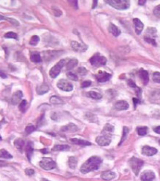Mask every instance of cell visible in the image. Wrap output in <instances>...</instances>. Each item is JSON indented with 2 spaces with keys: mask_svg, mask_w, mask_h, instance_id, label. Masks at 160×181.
Returning a JSON list of instances; mask_svg holds the SVG:
<instances>
[{
  "mask_svg": "<svg viewBox=\"0 0 160 181\" xmlns=\"http://www.w3.org/2000/svg\"><path fill=\"white\" fill-rule=\"evenodd\" d=\"M102 162V159L100 157L92 156L82 165V166L80 167V172L84 174H86L91 171L97 170L101 166Z\"/></svg>",
  "mask_w": 160,
  "mask_h": 181,
  "instance_id": "1",
  "label": "cell"
},
{
  "mask_svg": "<svg viewBox=\"0 0 160 181\" xmlns=\"http://www.w3.org/2000/svg\"><path fill=\"white\" fill-rule=\"evenodd\" d=\"M105 2L119 10H123L130 7V1L128 0H107Z\"/></svg>",
  "mask_w": 160,
  "mask_h": 181,
  "instance_id": "2",
  "label": "cell"
},
{
  "mask_svg": "<svg viewBox=\"0 0 160 181\" xmlns=\"http://www.w3.org/2000/svg\"><path fill=\"white\" fill-rule=\"evenodd\" d=\"M129 164H130V166L132 169L133 172L134 173V174L136 176L138 175L140 170H141V167L144 165V162L140 158H135V157H133L130 159L129 161Z\"/></svg>",
  "mask_w": 160,
  "mask_h": 181,
  "instance_id": "3",
  "label": "cell"
},
{
  "mask_svg": "<svg viewBox=\"0 0 160 181\" xmlns=\"http://www.w3.org/2000/svg\"><path fill=\"white\" fill-rule=\"evenodd\" d=\"M107 59L102 55H100L99 53H96L90 59V63L92 66H95V67H99L102 66H105L106 64Z\"/></svg>",
  "mask_w": 160,
  "mask_h": 181,
  "instance_id": "4",
  "label": "cell"
},
{
  "mask_svg": "<svg viewBox=\"0 0 160 181\" xmlns=\"http://www.w3.org/2000/svg\"><path fill=\"white\" fill-rule=\"evenodd\" d=\"M39 166L45 170H51L56 168V163L51 158H43L39 162Z\"/></svg>",
  "mask_w": 160,
  "mask_h": 181,
  "instance_id": "5",
  "label": "cell"
},
{
  "mask_svg": "<svg viewBox=\"0 0 160 181\" xmlns=\"http://www.w3.org/2000/svg\"><path fill=\"white\" fill-rule=\"evenodd\" d=\"M65 63L66 59H62V60H60L57 64H56V65L51 69L50 71H49V75H50L51 77L54 79V78H56V77H58V75H59V74H60V72H61V70L63 69L64 65H65Z\"/></svg>",
  "mask_w": 160,
  "mask_h": 181,
  "instance_id": "6",
  "label": "cell"
},
{
  "mask_svg": "<svg viewBox=\"0 0 160 181\" xmlns=\"http://www.w3.org/2000/svg\"><path fill=\"white\" fill-rule=\"evenodd\" d=\"M57 87L60 90H64V91H71L73 90V84L70 83L68 80L61 79L57 83Z\"/></svg>",
  "mask_w": 160,
  "mask_h": 181,
  "instance_id": "7",
  "label": "cell"
},
{
  "mask_svg": "<svg viewBox=\"0 0 160 181\" xmlns=\"http://www.w3.org/2000/svg\"><path fill=\"white\" fill-rule=\"evenodd\" d=\"M96 142L100 146H108L111 143V136L108 134L99 136L96 138Z\"/></svg>",
  "mask_w": 160,
  "mask_h": 181,
  "instance_id": "8",
  "label": "cell"
},
{
  "mask_svg": "<svg viewBox=\"0 0 160 181\" xmlns=\"http://www.w3.org/2000/svg\"><path fill=\"white\" fill-rule=\"evenodd\" d=\"M71 47L74 51L78 52V53H84L88 49V46L86 45H84V43L75 42V41H73L71 42Z\"/></svg>",
  "mask_w": 160,
  "mask_h": 181,
  "instance_id": "9",
  "label": "cell"
},
{
  "mask_svg": "<svg viewBox=\"0 0 160 181\" xmlns=\"http://www.w3.org/2000/svg\"><path fill=\"white\" fill-rule=\"evenodd\" d=\"M95 77L97 79V80L100 83H104L106 82L108 80H110V78L112 77V75L110 74H108L106 72L104 71H99L96 75Z\"/></svg>",
  "mask_w": 160,
  "mask_h": 181,
  "instance_id": "10",
  "label": "cell"
},
{
  "mask_svg": "<svg viewBox=\"0 0 160 181\" xmlns=\"http://www.w3.org/2000/svg\"><path fill=\"white\" fill-rule=\"evenodd\" d=\"M141 152H142L143 155H145L146 156H152L154 155H156L158 152V151L155 147H150V146H144L142 147Z\"/></svg>",
  "mask_w": 160,
  "mask_h": 181,
  "instance_id": "11",
  "label": "cell"
},
{
  "mask_svg": "<svg viewBox=\"0 0 160 181\" xmlns=\"http://www.w3.org/2000/svg\"><path fill=\"white\" fill-rule=\"evenodd\" d=\"M156 178V175L152 171H145L142 173L141 179L142 181H152Z\"/></svg>",
  "mask_w": 160,
  "mask_h": 181,
  "instance_id": "12",
  "label": "cell"
},
{
  "mask_svg": "<svg viewBox=\"0 0 160 181\" xmlns=\"http://www.w3.org/2000/svg\"><path fill=\"white\" fill-rule=\"evenodd\" d=\"M133 22H134V25L136 34H140L144 29L143 23H142L139 19H137V18H134V19L133 20Z\"/></svg>",
  "mask_w": 160,
  "mask_h": 181,
  "instance_id": "13",
  "label": "cell"
},
{
  "mask_svg": "<svg viewBox=\"0 0 160 181\" xmlns=\"http://www.w3.org/2000/svg\"><path fill=\"white\" fill-rule=\"evenodd\" d=\"M23 98V93L21 90H17L14 93L12 96V99H11V103L13 105H16L19 103L20 101H21V99Z\"/></svg>",
  "mask_w": 160,
  "mask_h": 181,
  "instance_id": "14",
  "label": "cell"
},
{
  "mask_svg": "<svg viewBox=\"0 0 160 181\" xmlns=\"http://www.w3.org/2000/svg\"><path fill=\"white\" fill-rule=\"evenodd\" d=\"M115 109L120 111H123V110H126L129 108V104L127 101L121 100V101H116L115 103Z\"/></svg>",
  "mask_w": 160,
  "mask_h": 181,
  "instance_id": "15",
  "label": "cell"
},
{
  "mask_svg": "<svg viewBox=\"0 0 160 181\" xmlns=\"http://www.w3.org/2000/svg\"><path fill=\"white\" fill-rule=\"evenodd\" d=\"M25 152L27 154V157L29 160H31V158L32 154L34 152V145L32 143L31 141H28V143L26 144L25 145Z\"/></svg>",
  "mask_w": 160,
  "mask_h": 181,
  "instance_id": "16",
  "label": "cell"
},
{
  "mask_svg": "<svg viewBox=\"0 0 160 181\" xmlns=\"http://www.w3.org/2000/svg\"><path fill=\"white\" fill-rule=\"evenodd\" d=\"M61 131H63V132H76V131H78V127L74 123H69V124L66 125V126H63L61 128Z\"/></svg>",
  "mask_w": 160,
  "mask_h": 181,
  "instance_id": "17",
  "label": "cell"
},
{
  "mask_svg": "<svg viewBox=\"0 0 160 181\" xmlns=\"http://www.w3.org/2000/svg\"><path fill=\"white\" fill-rule=\"evenodd\" d=\"M49 87L46 83H43V84H42L41 85H39V86L37 88V89H36V90H37V94L40 95H44V94L47 93L49 91Z\"/></svg>",
  "mask_w": 160,
  "mask_h": 181,
  "instance_id": "18",
  "label": "cell"
},
{
  "mask_svg": "<svg viewBox=\"0 0 160 181\" xmlns=\"http://www.w3.org/2000/svg\"><path fill=\"white\" fill-rule=\"evenodd\" d=\"M138 75H139V77L141 78V80L143 81L144 84H148V80H149V76H148V73L146 70H143V69H141L139 73H138Z\"/></svg>",
  "mask_w": 160,
  "mask_h": 181,
  "instance_id": "19",
  "label": "cell"
},
{
  "mask_svg": "<svg viewBox=\"0 0 160 181\" xmlns=\"http://www.w3.org/2000/svg\"><path fill=\"white\" fill-rule=\"evenodd\" d=\"M116 177V174L112 171H105L102 174V178L105 180H112Z\"/></svg>",
  "mask_w": 160,
  "mask_h": 181,
  "instance_id": "20",
  "label": "cell"
},
{
  "mask_svg": "<svg viewBox=\"0 0 160 181\" xmlns=\"http://www.w3.org/2000/svg\"><path fill=\"white\" fill-rule=\"evenodd\" d=\"M109 31H110V33L113 36H115V37L119 36L120 34V33H121L120 30L119 29L115 24H113V23H110V26H109Z\"/></svg>",
  "mask_w": 160,
  "mask_h": 181,
  "instance_id": "21",
  "label": "cell"
},
{
  "mask_svg": "<svg viewBox=\"0 0 160 181\" xmlns=\"http://www.w3.org/2000/svg\"><path fill=\"white\" fill-rule=\"evenodd\" d=\"M70 141H71V142H73L74 144L78 145L88 146V145H91V144L89 141H84V140L77 139V138H72V139H70Z\"/></svg>",
  "mask_w": 160,
  "mask_h": 181,
  "instance_id": "22",
  "label": "cell"
},
{
  "mask_svg": "<svg viewBox=\"0 0 160 181\" xmlns=\"http://www.w3.org/2000/svg\"><path fill=\"white\" fill-rule=\"evenodd\" d=\"M70 147L69 145H57L53 147V151L56 152H59V151H68L70 150Z\"/></svg>",
  "mask_w": 160,
  "mask_h": 181,
  "instance_id": "23",
  "label": "cell"
},
{
  "mask_svg": "<svg viewBox=\"0 0 160 181\" xmlns=\"http://www.w3.org/2000/svg\"><path fill=\"white\" fill-rule=\"evenodd\" d=\"M14 145H15V146H16V147H17V149L19 150L20 152H23V147H24V146H25V143H24V141H23V140L22 139L16 140L14 142Z\"/></svg>",
  "mask_w": 160,
  "mask_h": 181,
  "instance_id": "24",
  "label": "cell"
},
{
  "mask_svg": "<svg viewBox=\"0 0 160 181\" xmlns=\"http://www.w3.org/2000/svg\"><path fill=\"white\" fill-rule=\"evenodd\" d=\"M31 60L34 63H41L42 62V57L38 53H33L31 55Z\"/></svg>",
  "mask_w": 160,
  "mask_h": 181,
  "instance_id": "25",
  "label": "cell"
},
{
  "mask_svg": "<svg viewBox=\"0 0 160 181\" xmlns=\"http://www.w3.org/2000/svg\"><path fill=\"white\" fill-rule=\"evenodd\" d=\"M68 164H69L70 168L73 169L76 168L77 165V158H75L74 156L70 157L69 160H68Z\"/></svg>",
  "mask_w": 160,
  "mask_h": 181,
  "instance_id": "26",
  "label": "cell"
},
{
  "mask_svg": "<svg viewBox=\"0 0 160 181\" xmlns=\"http://www.w3.org/2000/svg\"><path fill=\"white\" fill-rule=\"evenodd\" d=\"M50 102L54 105H62L64 103V101L58 96H52L50 98Z\"/></svg>",
  "mask_w": 160,
  "mask_h": 181,
  "instance_id": "27",
  "label": "cell"
},
{
  "mask_svg": "<svg viewBox=\"0 0 160 181\" xmlns=\"http://www.w3.org/2000/svg\"><path fill=\"white\" fill-rule=\"evenodd\" d=\"M89 97L93 99H95V100H99L102 98V94L99 92H96V91H93V90H91L88 92Z\"/></svg>",
  "mask_w": 160,
  "mask_h": 181,
  "instance_id": "28",
  "label": "cell"
},
{
  "mask_svg": "<svg viewBox=\"0 0 160 181\" xmlns=\"http://www.w3.org/2000/svg\"><path fill=\"white\" fill-rule=\"evenodd\" d=\"M77 63H78L77 59H70V61L68 62L67 65H66V70H72V69H74V68L77 65Z\"/></svg>",
  "mask_w": 160,
  "mask_h": 181,
  "instance_id": "29",
  "label": "cell"
},
{
  "mask_svg": "<svg viewBox=\"0 0 160 181\" xmlns=\"http://www.w3.org/2000/svg\"><path fill=\"white\" fill-rule=\"evenodd\" d=\"M114 131V126H112L110 124H106L104 127L103 131H102V134H105L110 135L111 133L113 132Z\"/></svg>",
  "mask_w": 160,
  "mask_h": 181,
  "instance_id": "30",
  "label": "cell"
},
{
  "mask_svg": "<svg viewBox=\"0 0 160 181\" xmlns=\"http://www.w3.org/2000/svg\"><path fill=\"white\" fill-rule=\"evenodd\" d=\"M0 157L2 158H7V159H9V158H13V155H11L5 149H2L0 151Z\"/></svg>",
  "mask_w": 160,
  "mask_h": 181,
  "instance_id": "31",
  "label": "cell"
},
{
  "mask_svg": "<svg viewBox=\"0 0 160 181\" xmlns=\"http://www.w3.org/2000/svg\"><path fill=\"white\" fill-rule=\"evenodd\" d=\"M1 20H8L9 22H10V23H12V24L14 26L20 25L19 21H17V20L13 19V18H8V17H2V16H1Z\"/></svg>",
  "mask_w": 160,
  "mask_h": 181,
  "instance_id": "32",
  "label": "cell"
},
{
  "mask_svg": "<svg viewBox=\"0 0 160 181\" xmlns=\"http://www.w3.org/2000/svg\"><path fill=\"white\" fill-rule=\"evenodd\" d=\"M137 134L140 135V136H144V135H146L148 132V128L146 126H141V127H138L137 129Z\"/></svg>",
  "mask_w": 160,
  "mask_h": 181,
  "instance_id": "33",
  "label": "cell"
},
{
  "mask_svg": "<svg viewBox=\"0 0 160 181\" xmlns=\"http://www.w3.org/2000/svg\"><path fill=\"white\" fill-rule=\"evenodd\" d=\"M39 41H40V38H39V37H38V35H34L31 38V41H30V45H34H34H37L38 42H39Z\"/></svg>",
  "mask_w": 160,
  "mask_h": 181,
  "instance_id": "34",
  "label": "cell"
},
{
  "mask_svg": "<svg viewBox=\"0 0 160 181\" xmlns=\"http://www.w3.org/2000/svg\"><path fill=\"white\" fill-rule=\"evenodd\" d=\"M128 132H129V129L127 128L126 126H124V127H123V131L122 138H121V141H120V143L119 144V145H120L125 141V139L126 138V135H127Z\"/></svg>",
  "mask_w": 160,
  "mask_h": 181,
  "instance_id": "35",
  "label": "cell"
},
{
  "mask_svg": "<svg viewBox=\"0 0 160 181\" xmlns=\"http://www.w3.org/2000/svg\"><path fill=\"white\" fill-rule=\"evenodd\" d=\"M66 77H67L70 80H78V77L77 74H74V73H72V72H67L66 73Z\"/></svg>",
  "mask_w": 160,
  "mask_h": 181,
  "instance_id": "36",
  "label": "cell"
},
{
  "mask_svg": "<svg viewBox=\"0 0 160 181\" xmlns=\"http://www.w3.org/2000/svg\"><path fill=\"white\" fill-rule=\"evenodd\" d=\"M6 38H13V39H18V36L14 32H8L5 34Z\"/></svg>",
  "mask_w": 160,
  "mask_h": 181,
  "instance_id": "37",
  "label": "cell"
},
{
  "mask_svg": "<svg viewBox=\"0 0 160 181\" xmlns=\"http://www.w3.org/2000/svg\"><path fill=\"white\" fill-rule=\"evenodd\" d=\"M27 105H28V102L26 100H23L21 101L20 103L19 104V109L21 112H24L25 111V109L27 107Z\"/></svg>",
  "mask_w": 160,
  "mask_h": 181,
  "instance_id": "38",
  "label": "cell"
},
{
  "mask_svg": "<svg viewBox=\"0 0 160 181\" xmlns=\"http://www.w3.org/2000/svg\"><path fill=\"white\" fill-rule=\"evenodd\" d=\"M152 79L155 82L160 84V73L159 72H156L154 73L153 76H152Z\"/></svg>",
  "mask_w": 160,
  "mask_h": 181,
  "instance_id": "39",
  "label": "cell"
},
{
  "mask_svg": "<svg viewBox=\"0 0 160 181\" xmlns=\"http://www.w3.org/2000/svg\"><path fill=\"white\" fill-rule=\"evenodd\" d=\"M34 131H35V127L33 125H28L25 129V132L27 134H31Z\"/></svg>",
  "mask_w": 160,
  "mask_h": 181,
  "instance_id": "40",
  "label": "cell"
},
{
  "mask_svg": "<svg viewBox=\"0 0 160 181\" xmlns=\"http://www.w3.org/2000/svg\"><path fill=\"white\" fill-rule=\"evenodd\" d=\"M53 13H54V15H55L56 17H60L62 15V11L59 9V8H57V7H53Z\"/></svg>",
  "mask_w": 160,
  "mask_h": 181,
  "instance_id": "41",
  "label": "cell"
},
{
  "mask_svg": "<svg viewBox=\"0 0 160 181\" xmlns=\"http://www.w3.org/2000/svg\"><path fill=\"white\" fill-rule=\"evenodd\" d=\"M153 13L154 15L157 17L158 18H160V5L157 6L156 7H155L153 10Z\"/></svg>",
  "mask_w": 160,
  "mask_h": 181,
  "instance_id": "42",
  "label": "cell"
},
{
  "mask_svg": "<svg viewBox=\"0 0 160 181\" xmlns=\"http://www.w3.org/2000/svg\"><path fill=\"white\" fill-rule=\"evenodd\" d=\"M77 73L80 74V75H81V76H84V75H86L87 73H88V70L84 67H80L78 68Z\"/></svg>",
  "mask_w": 160,
  "mask_h": 181,
  "instance_id": "43",
  "label": "cell"
},
{
  "mask_svg": "<svg viewBox=\"0 0 160 181\" xmlns=\"http://www.w3.org/2000/svg\"><path fill=\"white\" fill-rule=\"evenodd\" d=\"M145 41L148 42V43H150V44H152V45H155V46H156V41H155V39H153V38H148V37H145Z\"/></svg>",
  "mask_w": 160,
  "mask_h": 181,
  "instance_id": "44",
  "label": "cell"
},
{
  "mask_svg": "<svg viewBox=\"0 0 160 181\" xmlns=\"http://www.w3.org/2000/svg\"><path fill=\"white\" fill-rule=\"evenodd\" d=\"M91 84V80H85V81H84V82L81 84V88H88V87H89Z\"/></svg>",
  "mask_w": 160,
  "mask_h": 181,
  "instance_id": "45",
  "label": "cell"
},
{
  "mask_svg": "<svg viewBox=\"0 0 160 181\" xmlns=\"http://www.w3.org/2000/svg\"><path fill=\"white\" fill-rule=\"evenodd\" d=\"M25 173L28 176H32V175L34 174V170L32 169H27L25 170Z\"/></svg>",
  "mask_w": 160,
  "mask_h": 181,
  "instance_id": "46",
  "label": "cell"
},
{
  "mask_svg": "<svg viewBox=\"0 0 160 181\" xmlns=\"http://www.w3.org/2000/svg\"><path fill=\"white\" fill-rule=\"evenodd\" d=\"M127 84H128L130 87H131V88H137V87H136V84H135V83L132 80H131V79L127 80Z\"/></svg>",
  "mask_w": 160,
  "mask_h": 181,
  "instance_id": "47",
  "label": "cell"
},
{
  "mask_svg": "<svg viewBox=\"0 0 160 181\" xmlns=\"http://www.w3.org/2000/svg\"><path fill=\"white\" fill-rule=\"evenodd\" d=\"M69 2H70V3H74V4L72 5H73L75 8L77 9V1H69Z\"/></svg>",
  "mask_w": 160,
  "mask_h": 181,
  "instance_id": "48",
  "label": "cell"
},
{
  "mask_svg": "<svg viewBox=\"0 0 160 181\" xmlns=\"http://www.w3.org/2000/svg\"><path fill=\"white\" fill-rule=\"evenodd\" d=\"M133 101H134V106H136V105H137V104L139 103L140 101H139V99H133Z\"/></svg>",
  "mask_w": 160,
  "mask_h": 181,
  "instance_id": "49",
  "label": "cell"
},
{
  "mask_svg": "<svg viewBox=\"0 0 160 181\" xmlns=\"http://www.w3.org/2000/svg\"><path fill=\"white\" fill-rule=\"evenodd\" d=\"M154 131L157 133V134H160V126H157L156 128H154Z\"/></svg>",
  "mask_w": 160,
  "mask_h": 181,
  "instance_id": "50",
  "label": "cell"
},
{
  "mask_svg": "<svg viewBox=\"0 0 160 181\" xmlns=\"http://www.w3.org/2000/svg\"><path fill=\"white\" fill-rule=\"evenodd\" d=\"M0 76H1V77H2V79H4V78H7V74H5L4 72H3V71L0 72Z\"/></svg>",
  "mask_w": 160,
  "mask_h": 181,
  "instance_id": "51",
  "label": "cell"
},
{
  "mask_svg": "<svg viewBox=\"0 0 160 181\" xmlns=\"http://www.w3.org/2000/svg\"><path fill=\"white\" fill-rule=\"evenodd\" d=\"M97 3H98V1H94V2H93L92 9H95V7H96V6H97Z\"/></svg>",
  "mask_w": 160,
  "mask_h": 181,
  "instance_id": "52",
  "label": "cell"
},
{
  "mask_svg": "<svg viewBox=\"0 0 160 181\" xmlns=\"http://www.w3.org/2000/svg\"><path fill=\"white\" fill-rule=\"evenodd\" d=\"M145 2H146L145 0H143V1H141V0H140V1H138V4H139V5H145Z\"/></svg>",
  "mask_w": 160,
  "mask_h": 181,
  "instance_id": "53",
  "label": "cell"
},
{
  "mask_svg": "<svg viewBox=\"0 0 160 181\" xmlns=\"http://www.w3.org/2000/svg\"><path fill=\"white\" fill-rule=\"evenodd\" d=\"M43 181H49V180H48L46 179H43Z\"/></svg>",
  "mask_w": 160,
  "mask_h": 181,
  "instance_id": "54",
  "label": "cell"
},
{
  "mask_svg": "<svg viewBox=\"0 0 160 181\" xmlns=\"http://www.w3.org/2000/svg\"><path fill=\"white\" fill-rule=\"evenodd\" d=\"M159 145H160V140H159Z\"/></svg>",
  "mask_w": 160,
  "mask_h": 181,
  "instance_id": "55",
  "label": "cell"
}]
</instances>
